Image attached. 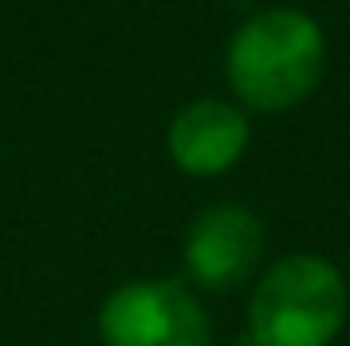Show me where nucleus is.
Wrapping results in <instances>:
<instances>
[{
  "mask_svg": "<svg viewBox=\"0 0 350 346\" xmlns=\"http://www.w3.org/2000/svg\"><path fill=\"white\" fill-rule=\"evenodd\" d=\"M326 74V33L293 4L245 16L224 49V78L245 114H281L301 106Z\"/></svg>",
  "mask_w": 350,
  "mask_h": 346,
  "instance_id": "nucleus-1",
  "label": "nucleus"
},
{
  "mask_svg": "<svg viewBox=\"0 0 350 346\" xmlns=\"http://www.w3.org/2000/svg\"><path fill=\"white\" fill-rule=\"evenodd\" d=\"M350 289L334 261L318 253L281 257L249 297L253 346H330L347 326Z\"/></svg>",
  "mask_w": 350,
  "mask_h": 346,
  "instance_id": "nucleus-2",
  "label": "nucleus"
},
{
  "mask_svg": "<svg viewBox=\"0 0 350 346\" xmlns=\"http://www.w3.org/2000/svg\"><path fill=\"white\" fill-rule=\"evenodd\" d=\"M98 338L102 346H208L212 322L183 281L139 277L102 302Z\"/></svg>",
  "mask_w": 350,
  "mask_h": 346,
  "instance_id": "nucleus-3",
  "label": "nucleus"
},
{
  "mask_svg": "<svg viewBox=\"0 0 350 346\" xmlns=\"http://www.w3.org/2000/svg\"><path fill=\"white\" fill-rule=\"evenodd\" d=\"M265 253L261 216L237 200L208 204L183 232V269L200 289H237Z\"/></svg>",
  "mask_w": 350,
  "mask_h": 346,
  "instance_id": "nucleus-4",
  "label": "nucleus"
},
{
  "mask_svg": "<svg viewBox=\"0 0 350 346\" xmlns=\"http://www.w3.org/2000/svg\"><path fill=\"white\" fill-rule=\"evenodd\" d=\"M253 127L249 114L224 98H200L179 106L167 127V155L183 175L191 179H212L241 163L249 151Z\"/></svg>",
  "mask_w": 350,
  "mask_h": 346,
  "instance_id": "nucleus-5",
  "label": "nucleus"
},
{
  "mask_svg": "<svg viewBox=\"0 0 350 346\" xmlns=\"http://www.w3.org/2000/svg\"><path fill=\"white\" fill-rule=\"evenodd\" d=\"M232 346H253V343H249V338H237V343H232Z\"/></svg>",
  "mask_w": 350,
  "mask_h": 346,
  "instance_id": "nucleus-6",
  "label": "nucleus"
}]
</instances>
